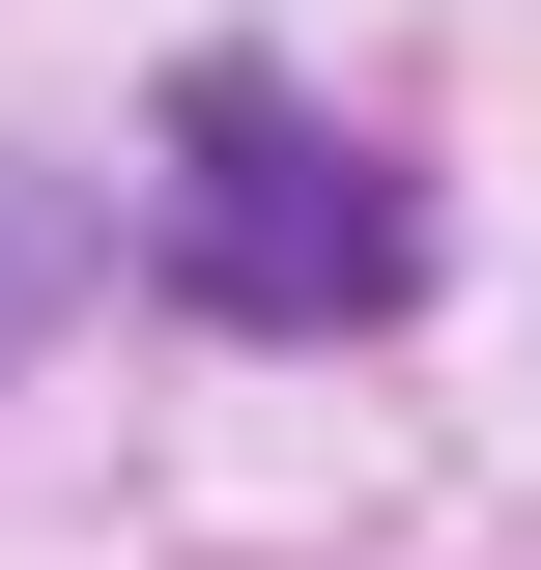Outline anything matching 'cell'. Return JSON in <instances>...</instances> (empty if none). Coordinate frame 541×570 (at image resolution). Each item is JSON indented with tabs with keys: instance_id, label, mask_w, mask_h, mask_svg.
<instances>
[{
	"instance_id": "1",
	"label": "cell",
	"mask_w": 541,
	"mask_h": 570,
	"mask_svg": "<svg viewBox=\"0 0 541 570\" xmlns=\"http://www.w3.org/2000/svg\"><path fill=\"white\" fill-rule=\"evenodd\" d=\"M142 285L200 343H371V314H427V171L342 142L314 86L200 58L171 86V171H142Z\"/></svg>"
},
{
	"instance_id": "2",
	"label": "cell",
	"mask_w": 541,
	"mask_h": 570,
	"mask_svg": "<svg viewBox=\"0 0 541 570\" xmlns=\"http://www.w3.org/2000/svg\"><path fill=\"white\" fill-rule=\"evenodd\" d=\"M58 285H86V200H58V171H0V343H29Z\"/></svg>"
}]
</instances>
